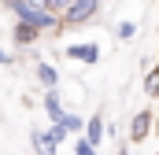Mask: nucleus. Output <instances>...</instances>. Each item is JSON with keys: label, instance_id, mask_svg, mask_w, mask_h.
Listing matches in <instances>:
<instances>
[{"label": "nucleus", "instance_id": "obj_8", "mask_svg": "<svg viewBox=\"0 0 159 155\" xmlns=\"http://www.w3.org/2000/svg\"><path fill=\"white\" fill-rule=\"evenodd\" d=\"M141 89H144L148 100H159V63L152 67V70H144V85H141Z\"/></svg>", "mask_w": 159, "mask_h": 155}, {"label": "nucleus", "instance_id": "obj_9", "mask_svg": "<svg viewBox=\"0 0 159 155\" xmlns=\"http://www.w3.org/2000/svg\"><path fill=\"white\" fill-rule=\"evenodd\" d=\"M30 140H34V155H56V148L48 144V137H44V129H34L30 133Z\"/></svg>", "mask_w": 159, "mask_h": 155}, {"label": "nucleus", "instance_id": "obj_13", "mask_svg": "<svg viewBox=\"0 0 159 155\" xmlns=\"http://www.w3.org/2000/svg\"><path fill=\"white\" fill-rule=\"evenodd\" d=\"M74 155H100V148H96V144H89L85 137H78V140H74Z\"/></svg>", "mask_w": 159, "mask_h": 155}, {"label": "nucleus", "instance_id": "obj_14", "mask_svg": "<svg viewBox=\"0 0 159 155\" xmlns=\"http://www.w3.org/2000/svg\"><path fill=\"white\" fill-rule=\"evenodd\" d=\"M15 63H19V55H11V52L0 48V67H15Z\"/></svg>", "mask_w": 159, "mask_h": 155}, {"label": "nucleus", "instance_id": "obj_12", "mask_svg": "<svg viewBox=\"0 0 159 155\" xmlns=\"http://www.w3.org/2000/svg\"><path fill=\"white\" fill-rule=\"evenodd\" d=\"M44 137H48V144H52V148H59V144H63V140H67L70 133H67V129H63V126L56 122V126H48V129H44Z\"/></svg>", "mask_w": 159, "mask_h": 155}, {"label": "nucleus", "instance_id": "obj_17", "mask_svg": "<svg viewBox=\"0 0 159 155\" xmlns=\"http://www.w3.org/2000/svg\"><path fill=\"white\" fill-rule=\"evenodd\" d=\"M152 155H159V148H156V152H152Z\"/></svg>", "mask_w": 159, "mask_h": 155}, {"label": "nucleus", "instance_id": "obj_2", "mask_svg": "<svg viewBox=\"0 0 159 155\" xmlns=\"http://www.w3.org/2000/svg\"><path fill=\"white\" fill-rule=\"evenodd\" d=\"M156 133V107H141L129 118V144H144Z\"/></svg>", "mask_w": 159, "mask_h": 155}, {"label": "nucleus", "instance_id": "obj_11", "mask_svg": "<svg viewBox=\"0 0 159 155\" xmlns=\"http://www.w3.org/2000/svg\"><path fill=\"white\" fill-rule=\"evenodd\" d=\"M115 37L119 41H133L137 37V22H133V19H122L119 26H115Z\"/></svg>", "mask_w": 159, "mask_h": 155}, {"label": "nucleus", "instance_id": "obj_15", "mask_svg": "<svg viewBox=\"0 0 159 155\" xmlns=\"http://www.w3.org/2000/svg\"><path fill=\"white\" fill-rule=\"evenodd\" d=\"M156 137H159V111H156Z\"/></svg>", "mask_w": 159, "mask_h": 155}, {"label": "nucleus", "instance_id": "obj_3", "mask_svg": "<svg viewBox=\"0 0 159 155\" xmlns=\"http://www.w3.org/2000/svg\"><path fill=\"white\" fill-rule=\"evenodd\" d=\"M63 55L74 59V63H85V67H96L100 63V44L96 41H74V44L63 48Z\"/></svg>", "mask_w": 159, "mask_h": 155}, {"label": "nucleus", "instance_id": "obj_5", "mask_svg": "<svg viewBox=\"0 0 159 155\" xmlns=\"http://www.w3.org/2000/svg\"><path fill=\"white\" fill-rule=\"evenodd\" d=\"M81 137H85L89 144L100 148L104 137H107V122H104V115H89V118H85V133H81Z\"/></svg>", "mask_w": 159, "mask_h": 155}, {"label": "nucleus", "instance_id": "obj_4", "mask_svg": "<svg viewBox=\"0 0 159 155\" xmlns=\"http://www.w3.org/2000/svg\"><path fill=\"white\" fill-rule=\"evenodd\" d=\"M41 107H44V115H48V122H52V126L67 118V107H63V96H59V89H48V92L41 96Z\"/></svg>", "mask_w": 159, "mask_h": 155}, {"label": "nucleus", "instance_id": "obj_10", "mask_svg": "<svg viewBox=\"0 0 159 155\" xmlns=\"http://www.w3.org/2000/svg\"><path fill=\"white\" fill-rule=\"evenodd\" d=\"M59 126H63L70 137H81V133H85V118H81V115H70V111H67V118H63Z\"/></svg>", "mask_w": 159, "mask_h": 155}, {"label": "nucleus", "instance_id": "obj_7", "mask_svg": "<svg viewBox=\"0 0 159 155\" xmlns=\"http://www.w3.org/2000/svg\"><path fill=\"white\" fill-rule=\"evenodd\" d=\"M34 78L41 81V89H44V92H48V89H59V70H56L52 63H44V59L34 63Z\"/></svg>", "mask_w": 159, "mask_h": 155}, {"label": "nucleus", "instance_id": "obj_6", "mask_svg": "<svg viewBox=\"0 0 159 155\" xmlns=\"http://www.w3.org/2000/svg\"><path fill=\"white\" fill-rule=\"evenodd\" d=\"M11 41H15L19 48H30V44H37V41H41V30H37V26H30V22H15V26H11Z\"/></svg>", "mask_w": 159, "mask_h": 155}, {"label": "nucleus", "instance_id": "obj_16", "mask_svg": "<svg viewBox=\"0 0 159 155\" xmlns=\"http://www.w3.org/2000/svg\"><path fill=\"white\" fill-rule=\"evenodd\" d=\"M4 4H7V0H0V7H4Z\"/></svg>", "mask_w": 159, "mask_h": 155}, {"label": "nucleus", "instance_id": "obj_1", "mask_svg": "<svg viewBox=\"0 0 159 155\" xmlns=\"http://www.w3.org/2000/svg\"><path fill=\"white\" fill-rule=\"evenodd\" d=\"M100 7H104V0H74V4L59 15V22H63V30L85 26V22H93V19L100 15Z\"/></svg>", "mask_w": 159, "mask_h": 155}]
</instances>
